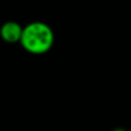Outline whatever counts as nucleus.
I'll use <instances>...</instances> for the list:
<instances>
[{
  "mask_svg": "<svg viewBox=\"0 0 131 131\" xmlns=\"http://www.w3.org/2000/svg\"><path fill=\"white\" fill-rule=\"evenodd\" d=\"M20 43L31 54H45L54 45V32L46 23L31 22L23 28Z\"/></svg>",
  "mask_w": 131,
  "mask_h": 131,
  "instance_id": "obj_1",
  "label": "nucleus"
},
{
  "mask_svg": "<svg viewBox=\"0 0 131 131\" xmlns=\"http://www.w3.org/2000/svg\"><path fill=\"white\" fill-rule=\"evenodd\" d=\"M23 32V28L14 21H8L4 23L0 28V36L6 43L8 44H15L21 40Z\"/></svg>",
  "mask_w": 131,
  "mask_h": 131,
  "instance_id": "obj_2",
  "label": "nucleus"
},
{
  "mask_svg": "<svg viewBox=\"0 0 131 131\" xmlns=\"http://www.w3.org/2000/svg\"><path fill=\"white\" fill-rule=\"evenodd\" d=\"M112 131H128V130L123 129V128H115V129H113Z\"/></svg>",
  "mask_w": 131,
  "mask_h": 131,
  "instance_id": "obj_3",
  "label": "nucleus"
}]
</instances>
